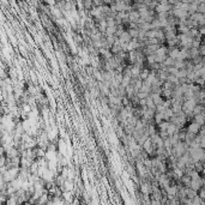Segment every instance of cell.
<instances>
[{
  "label": "cell",
  "mask_w": 205,
  "mask_h": 205,
  "mask_svg": "<svg viewBox=\"0 0 205 205\" xmlns=\"http://www.w3.org/2000/svg\"><path fill=\"white\" fill-rule=\"evenodd\" d=\"M179 131H180V128L176 126V125H174V123H170L169 122V126H168V128H167V134H168V137H170V135H173L174 133H179Z\"/></svg>",
  "instance_id": "cell-5"
},
{
  "label": "cell",
  "mask_w": 205,
  "mask_h": 205,
  "mask_svg": "<svg viewBox=\"0 0 205 205\" xmlns=\"http://www.w3.org/2000/svg\"><path fill=\"white\" fill-rule=\"evenodd\" d=\"M194 197H197V192L193 191V189H191L189 187H186V198L192 200Z\"/></svg>",
  "instance_id": "cell-8"
},
{
  "label": "cell",
  "mask_w": 205,
  "mask_h": 205,
  "mask_svg": "<svg viewBox=\"0 0 205 205\" xmlns=\"http://www.w3.org/2000/svg\"><path fill=\"white\" fill-rule=\"evenodd\" d=\"M200 127L201 126H199L198 123H195L194 121H192V122H189L187 126H186V132H188V133H192V134H198V132H199V129H200Z\"/></svg>",
  "instance_id": "cell-1"
},
{
  "label": "cell",
  "mask_w": 205,
  "mask_h": 205,
  "mask_svg": "<svg viewBox=\"0 0 205 205\" xmlns=\"http://www.w3.org/2000/svg\"><path fill=\"white\" fill-rule=\"evenodd\" d=\"M204 116H205V114H204V113H201V114H199V115L193 116L192 121H194V122H195V123H198L199 126H203V125H204Z\"/></svg>",
  "instance_id": "cell-6"
},
{
  "label": "cell",
  "mask_w": 205,
  "mask_h": 205,
  "mask_svg": "<svg viewBox=\"0 0 205 205\" xmlns=\"http://www.w3.org/2000/svg\"><path fill=\"white\" fill-rule=\"evenodd\" d=\"M179 79L180 78H186L187 77V71L185 70V68H182V70H179V72H177V76H176Z\"/></svg>",
  "instance_id": "cell-14"
},
{
  "label": "cell",
  "mask_w": 205,
  "mask_h": 205,
  "mask_svg": "<svg viewBox=\"0 0 205 205\" xmlns=\"http://www.w3.org/2000/svg\"><path fill=\"white\" fill-rule=\"evenodd\" d=\"M139 19H140V16H139L138 11L132 10L131 12H128V20H129V22H132V23H137V24H138Z\"/></svg>",
  "instance_id": "cell-3"
},
{
  "label": "cell",
  "mask_w": 205,
  "mask_h": 205,
  "mask_svg": "<svg viewBox=\"0 0 205 205\" xmlns=\"http://www.w3.org/2000/svg\"><path fill=\"white\" fill-rule=\"evenodd\" d=\"M129 35L131 38H137L138 37V32H139V29H127L126 30Z\"/></svg>",
  "instance_id": "cell-11"
},
{
  "label": "cell",
  "mask_w": 205,
  "mask_h": 205,
  "mask_svg": "<svg viewBox=\"0 0 205 205\" xmlns=\"http://www.w3.org/2000/svg\"><path fill=\"white\" fill-rule=\"evenodd\" d=\"M174 59H171V58H169V56H167L165 58V60L163 61V65L165 66V67H171V66H174Z\"/></svg>",
  "instance_id": "cell-12"
},
{
  "label": "cell",
  "mask_w": 205,
  "mask_h": 205,
  "mask_svg": "<svg viewBox=\"0 0 205 205\" xmlns=\"http://www.w3.org/2000/svg\"><path fill=\"white\" fill-rule=\"evenodd\" d=\"M197 12L200 13V14H205V2L204 1H200V4L198 5Z\"/></svg>",
  "instance_id": "cell-13"
},
{
  "label": "cell",
  "mask_w": 205,
  "mask_h": 205,
  "mask_svg": "<svg viewBox=\"0 0 205 205\" xmlns=\"http://www.w3.org/2000/svg\"><path fill=\"white\" fill-rule=\"evenodd\" d=\"M54 173H52L48 168L44 170V173L42 174V176H41V179L44 181V182H50V181H54Z\"/></svg>",
  "instance_id": "cell-2"
},
{
  "label": "cell",
  "mask_w": 205,
  "mask_h": 205,
  "mask_svg": "<svg viewBox=\"0 0 205 205\" xmlns=\"http://www.w3.org/2000/svg\"><path fill=\"white\" fill-rule=\"evenodd\" d=\"M115 32H116V26H107V29L104 31V36L115 35Z\"/></svg>",
  "instance_id": "cell-10"
},
{
  "label": "cell",
  "mask_w": 205,
  "mask_h": 205,
  "mask_svg": "<svg viewBox=\"0 0 205 205\" xmlns=\"http://www.w3.org/2000/svg\"><path fill=\"white\" fill-rule=\"evenodd\" d=\"M149 95H150V94H146V92H141V91H139V92H138L135 96L138 97V100H145V98H146Z\"/></svg>",
  "instance_id": "cell-16"
},
{
  "label": "cell",
  "mask_w": 205,
  "mask_h": 205,
  "mask_svg": "<svg viewBox=\"0 0 205 205\" xmlns=\"http://www.w3.org/2000/svg\"><path fill=\"white\" fill-rule=\"evenodd\" d=\"M197 195H198L201 200H204V198H205V189H204V187H201V188H199V189H198Z\"/></svg>",
  "instance_id": "cell-15"
},
{
  "label": "cell",
  "mask_w": 205,
  "mask_h": 205,
  "mask_svg": "<svg viewBox=\"0 0 205 205\" xmlns=\"http://www.w3.org/2000/svg\"><path fill=\"white\" fill-rule=\"evenodd\" d=\"M185 66H186V61H182V60H175L174 61V67L177 70H182V68H185Z\"/></svg>",
  "instance_id": "cell-9"
},
{
  "label": "cell",
  "mask_w": 205,
  "mask_h": 205,
  "mask_svg": "<svg viewBox=\"0 0 205 205\" xmlns=\"http://www.w3.org/2000/svg\"><path fill=\"white\" fill-rule=\"evenodd\" d=\"M201 113H204V105H203V104H197V105L193 108V110H192V115H193V116L199 115V114H201Z\"/></svg>",
  "instance_id": "cell-7"
},
{
  "label": "cell",
  "mask_w": 205,
  "mask_h": 205,
  "mask_svg": "<svg viewBox=\"0 0 205 205\" xmlns=\"http://www.w3.org/2000/svg\"><path fill=\"white\" fill-rule=\"evenodd\" d=\"M61 199L65 203H72L74 199V192H62L61 193Z\"/></svg>",
  "instance_id": "cell-4"
}]
</instances>
